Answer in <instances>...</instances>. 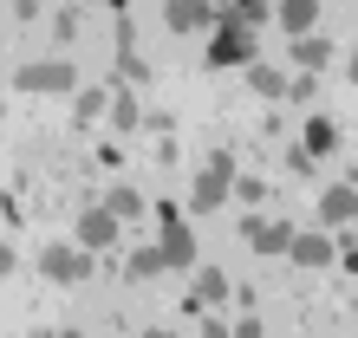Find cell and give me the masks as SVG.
<instances>
[{
  "instance_id": "cell-1",
  "label": "cell",
  "mask_w": 358,
  "mask_h": 338,
  "mask_svg": "<svg viewBox=\"0 0 358 338\" xmlns=\"http://www.w3.org/2000/svg\"><path fill=\"white\" fill-rule=\"evenodd\" d=\"M208 66H255V27L222 20L215 39H208Z\"/></svg>"
},
{
  "instance_id": "cell-2",
  "label": "cell",
  "mask_w": 358,
  "mask_h": 338,
  "mask_svg": "<svg viewBox=\"0 0 358 338\" xmlns=\"http://www.w3.org/2000/svg\"><path fill=\"white\" fill-rule=\"evenodd\" d=\"M163 267H196V228H189V221H176V202H163Z\"/></svg>"
},
{
  "instance_id": "cell-3",
  "label": "cell",
  "mask_w": 358,
  "mask_h": 338,
  "mask_svg": "<svg viewBox=\"0 0 358 338\" xmlns=\"http://www.w3.org/2000/svg\"><path fill=\"white\" fill-rule=\"evenodd\" d=\"M20 91H72V59H33L13 72Z\"/></svg>"
},
{
  "instance_id": "cell-4",
  "label": "cell",
  "mask_w": 358,
  "mask_h": 338,
  "mask_svg": "<svg viewBox=\"0 0 358 338\" xmlns=\"http://www.w3.org/2000/svg\"><path fill=\"white\" fill-rule=\"evenodd\" d=\"M39 273H46V280H59V286H78V280H85V273H92V260H85V254H78V247L52 241L46 254H39Z\"/></svg>"
},
{
  "instance_id": "cell-5",
  "label": "cell",
  "mask_w": 358,
  "mask_h": 338,
  "mask_svg": "<svg viewBox=\"0 0 358 338\" xmlns=\"http://www.w3.org/2000/svg\"><path fill=\"white\" fill-rule=\"evenodd\" d=\"M228 182H235V163L215 156V163L202 169V182H196V196H189V202H196V208H222L228 202Z\"/></svg>"
},
{
  "instance_id": "cell-6",
  "label": "cell",
  "mask_w": 358,
  "mask_h": 338,
  "mask_svg": "<svg viewBox=\"0 0 358 338\" xmlns=\"http://www.w3.org/2000/svg\"><path fill=\"white\" fill-rule=\"evenodd\" d=\"M163 27L170 33H202V27H222V20L208 7H196V0H170V7H163Z\"/></svg>"
},
{
  "instance_id": "cell-7",
  "label": "cell",
  "mask_w": 358,
  "mask_h": 338,
  "mask_svg": "<svg viewBox=\"0 0 358 338\" xmlns=\"http://www.w3.org/2000/svg\"><path fill=\"white\" fill-rule=\"evenodd\" d=\"M117 241V215L111 208H85L78 215V247H111Z\"/></svg>"
},
{
  "instance_id": "cell-8",
  "label": "cell",
  "mask_w": 358,
  "mask_h": 338,
  "mask_svg": "<svg viewBox=\"0 0 358 338\" xmlns=\"http://www.w3.org/2000/svg\"><path fill=\"white\" fill-rule=\"evenodd\" d=\"M352 215H358V189H352V182H332L326 196H320V221L339 228V221H352Z\"/></svg>"
},
{
  "instance_id": "cell-9",
  "label": "cell",
  "mask_w": 358,
  "mask_h": 338,
  "mask_svg": "<svg viewBox=\"0 0 358 338\" xmlns=\"http://www.w3.org/2000/svg\"><path fill=\"white\" fill-rule=\"evenodd\" d=\"M248 241H255L261 254H293V228L287 221L273 228V221H255V215H248Z\"/></svg>"
},
{
  "instance_id": "cell-10",
  "label": "cell",
  "mask_w": 358,
  "mask_h": 338,
  "mask_svg": "<svg viewBox=\"0 0 358 338\" xmlns=\"http://www.w3.org/2000/svg\"><path fill=\"white\" fill-rule=\"evenodd\" d=\"M313 27H320V7H313V0H287V7H280V33L313 39Z\"/></svg>"
},
{
  "instance_id": "cell-11",
  "label": "cell",
  "mask_w": 358,
  "mask_h": 338,
  "mask_svg": "<svg viewBox=\"0 0 358 338\" xmlns=\"http://www.w3.org/2000/svg\"><path fill=\"white\" fill-rule=\"evenodd\" d=\"M339 254H332L326 235H293V267H332Z\"/></svg>"
},
{
  "instance_id": "cell-12",
  "label": "cell",
  "mask_w": 358,
  "mask_h": 338,
  "mask_svg": "<svg viewBox=\"0 0 358 338\" xmlns=\"http://www.w3.org/2000/svg\"><path fill=\"white\" fill-rule=\"evenodd\" d=\"M228 300V273L222 267H202L196 273V306H222Z\"/></svg>"
},
{
  "instance_id": "cell-13",
  "label": "cell",
  "mask_w": 358,
  "mask_h": 338,
  "mask_svg": "<svg viewBox=\"0 0 358 338\" xmlns=\"http://www.w3.org/2000/svg\"><path fill=\"white\" fill-rule=\"evenodd\" d=\"M104 208H111V215H117V221H137V215H143V196H137V189H131V182H117V189H111V196H104Z\"/></svg>"
},
{
  "instance_id": "cell-14",
  "label": "cell",
  "mask_w": 358,
  "mask_h": 338,
  "mask_svg": "<svg viewBox=\"0 0 358 338\" xmlns=\"http://www.w3.org/2000/svg\"><path fill=\"white\" fill-rule=\"evenodd\" d=\"M248 84H255L261 98H280V91H293V84L280 78V66H261V59H255V66H248Z\"/></svg>"
},
{
  "instance_id": "cell-15",
  "label": "cell",
  "mask_w": 358,
  "mask_h": 338,
  "mask_svg": "<svg viewBox=\"0 0 358 338\" xmlns=\"http://www.w3.org/2000/svg\"><path fill=\"white\" fill-rule=\"evenodd\" d=\"M326 59H332L326 39H293V66H300V72H320Z\"/></svg>"
},
{
  "instance_id": "cell-16",
  "label": "cell",
  "mask_w": 358,
  "mask_h": 338,
  "mask_svg": "<svg viewBox=\"0 0 358 338\" xmlns=\"http://www.w3.org/2000/svg\"><path fill=\"white\" fill-rule=\"evenodd\" d=\"M111 124H117V131H137V124H143V111H137L131 91H111Z\"/></svg>"
},
{
  "instance_id": "cell-17",
  "label": "cell",
  "mask_w": 358,
  "mask_h": 338,
  "mask_svg": "<svg viewBox=\"0 0 358 338\" xmlns=\"http://www.w3.org/2000/svg\"><path fill=\"white\" fill-rule=\"evenodd\" d=\"M332 143H339V131H332V117H313V124H306V156L332 150Z\"/></svg>"
},
{
  "instance_id": "cell-18",
  "label": "cell",
  "mask_w": 358,
  "mask_h": 338,
  "mask_svg": "<svg viewBox=\"0 0 358 338\" xmlns=\"http://www.w3.org/2000/svg\"><path fill=\"white\" fill-rule=\"evenodd\" d=\"M124 273H131V280H150V273H163V247H137Z\"/></svg>"
},
{
  "instance_id": "cell-19",
  "label": "cell",
  "mask_w": 358,
  "mask_h": 338,
  "mask_svg": "<svg viewBox=\"0 0 358 338\" xmlns=\"http://www.w3.org/2000/svg\"><path fill=\"white\" fill-rule=\"evenodd\" d=\"M117 78H131V84H143V78H150V66H143V59H137L131 46H124V52H117Z\"/></svg>"
},
{
  "instance_id": "cell-20",
  "label": "cell",
  "mask_w": 358,
  "mask_h": 338,
  "mask_svg": "<svg viewBox=\"0 0 358 338\" xmlns=\"http://www.w3.org/2000/svg\"><path fill=\"white\" fill-rule=\"evenodd\" d=\"M104 104H111V98H104V91H85V98H78V111H72V117H78V124H92V117L104 111Z\"/></svg>"
},
{
  "instance_id": "cell-21",
  "label": "cell",
  "mask_w": 358,
  "mask_h": 338,
  "mask_svg": "<svg viewBox=\"0 0 358 338\" xmlns=\"http://www.w3.org/2000/svg\"><path fill=\"white\" fill-rule=\"evenodd\" d=\"M202 338H228V325H222V319H208V325H202Z\"/></svg>"
},
{
  "instance_id": "cell-22",
  "label": "cell",
  "mask_w": 358,
  "mask_h": 338,
  "mask_svg": "<svg viewBox=\"0 0 358 338\" xmlns=\"http://www.w3.org/2000/svg\"><path fill=\"white\" fill-rule=\"evenodd\" d=\"M0 273H13V247L7 241H0Z\"/></svg>"
},
{
  "instance_id": "cell-23",
  "label": "cell",
  "mask_w": 358,
  "mask_h": 338,
  "mask_svg": "<svg viewBox=\"0 0 358 338\" xmlns=\"http://www.w3.org/2000/svg\"><path fill=\"white\" fill-rule=\"evenodd\" d=\"M345 267H352V273H358V247H352V254H345Z\"/></svg>"
},
{
  "instance_id": "cell-24",
  "label": "cell",
  "mask_w": 358,
  "mask_h": 338,
  "mask_svg": "<svg viewBox=\"0 0 358 338\" xmlns=\"http://www.w3.org/2000/svg\"><path fill=\"white\" fill-rule=\"evenodd\" d=\"M143 338H176V332H143Z\"/></svg>"
},
{
  "instance_id": "cell-25",
  "label": "cell",
  "mask_w": 358,
  "mask_h": 338,
  "mask_svg": "<svg viewBox=\"0 0 358 338\" xmlns=\"http://www.w3.org/2000/svg\"><path fill=\"white\" fill-rule=\"evenodd\" d=\"M352 78H358V46H352Z\"/></svg>"
}]
</instances>
